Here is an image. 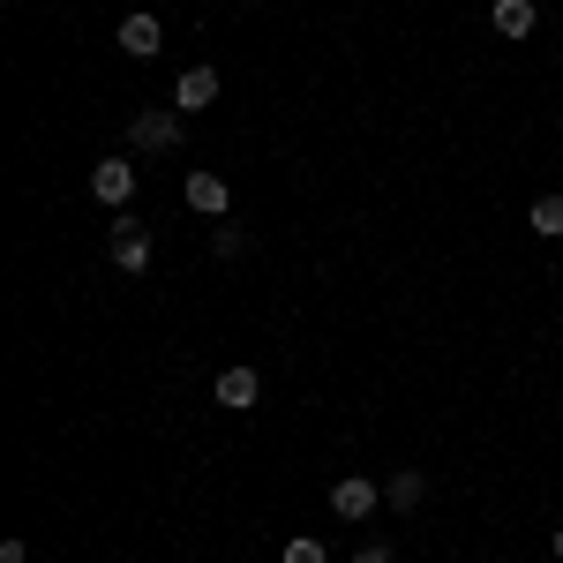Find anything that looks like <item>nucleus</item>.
<instances>
[{
	"mask_svg": "<svg viewBox=\"0 0 563 563\" xmlns=\"http://www.w3.org/2000/svg\"><path fill=\"white\" fill-rule=\"evenodd\" d=\"M90 196H98L106 211H121V203L135 196V166H129V158H106V166H90Z\"/></svg>",
	"mask_w": 563,
	"mask_h": 563,
	"instance_id": "f257e3e1",
	"label": "nucleus"
},
{
	"mask_svg": "<svg viewBox=\"0 0 563 563\" xmlns=\"http://www.w3.org/2000/svg\"><path fill=\"white\" fill-rule=\"evenodd\" d=\"M113 271H151V225L143 218L113 225Z\"/></svg>",
	"mask_w": 563,
	"mask_h": 563,
	"instance_id": "f03ea898",
	"label": "nucleus"
},
{
	"mask_svg": "<svg viewBox=\"0 0 563 563\" xmlns=\"http://www.w3.org/2000/svg\"><path fill=\"white\" fill-rule=\"evenodd\" d=\"M129 143H135V151H174V143H180V113H158V106H151V113H135Z\"/></svg>",
	"mask_w": 563,
	"mask_h": 563,
	"instance_id": "7ed1b4c3",
	"label": "nucleus"
},
{
	"mask_svg": "<svg viewBox=\"0 0 563 563\" xmlns=\"http://www.w3.org/2000/svg\"><path fill=\"white\" fill-rule=\"evenodd\" d=\"M376 504H384V488H376V481H361V474L331 481V511H339V519H368Z\"/></svg>",
	"mask_w": 563,
	"mask_h": 563,
	"instance_id": "20e7f679",
	"label": "nucleus"
},
{
	"mask_svg": "<svg viewBox=\"0 0 563 563\" xmlns=\"http://www.w3.org/2000/svg\"><path fill=\"white\" fill-rule=\"evenodd\" d=\"M218 406H225V413H249V406H256V398H263V376H256V368H218Z\"/></svg>",
	"mask_w": 563,
	"mask_h": 563,
	"instance_id": "39448f33",
	"label": "nucleus"
},
{
	"mask_svg": "<svg viewBox=\"0 0 563 563\" xmlns=\"http://www.w3.org/2000/svg\"><path fill=\"white\" fill-rule=\"evenodd\" d=\"M188 211H203V218H225L233 211V188H225V174H188Z\"/></svg>",
	"mask_w": 563,
	"mask_h": 563,
	"instance_id": "423d86ee",
	"label": "nucleus"
},
{
	"mask_svg": "<svg viewBox=\"0 0 563 563\" xmlns=\"http://www.w3.org/2000/svg\"><path fill=\"white\" fill-rule=\"evenodd\" d=\"M158 45H166V31H158V15H129V23H121V53H129V60H151Z\"/></svg>",
	"mask_w": 563,
	"mask_h": 563,
	"instance_id": "0eeeda50",
	"label": "nucleus"
},
{
	"mask_svg": "<svg viewBox=\"0 0 563 563\" xmlns=\"http://www.w3.org/2000/svg\"><path fill=\"white\" fill-rule=\"evenodd\" d=\"M211 98H218V68H188V76L174 84V106H180V113H203Z\"/></svg>",
	"mask_w": 563,
	"mask_h": 563,
	"instance_id": "6e6552de",
	"label": "nucleus"
},
{
	"mask_svg": "<svg viewBox=\"0 0 563 563\" xmlns=\"http://www.w3.org/2000/svg\"><path fill=\"white\" fill-rule=\"evenodd\" d=\"M533 23H541L533 0H496V31H504V38H533Z\"/></svg>",
	"mask_w": 563,
	"mask_h": 563,
	"instance_id": "1a4fd4ad",
	"label": "nucleus"
},
{
	"mask_svg": "<svg viewBox=\"0 0 563 563\" xmlns=\"http://www.w3.org/2000/svg\"><path fill=\"white\" fill-rule=\"evenodd\" d=\"M421 496H429V481L413 474V466H398V474L384 481V504H390V511H413V504H421Z\"/></svg>",
	"mask_w": 563,
	"mask_h": 563,
	"instance_id": "9d476101",
	"label": "nucleus"
},
{
	"mask_svg": "<svg viewBox=\"0 0 563 563\" xmlns=\"http://www.w3.org/2000/svg\"><path fill=\"white\" fill-rule=\"evenodd\" d=\"M526 225H533L541 241H563V196H541V203L526 211Z\"/></svg>",
	"mask_w": 563,
	"mask_h": 563,
	"instance_id": "9b49d317",
	"label": "nucleus"
},
{
	"mask_svg": "<svg viewBox=\"0 0 563 563\" xmlns=\"http://www.w3.org/2000/svg\"><path fill=\"white\" fill-rule=\"evenodd\" d=\"M286 563H331V549H323L316 533H294V541H286Z\"/></svg>",
	"mask_w": 563,
	"mask_h": 563,
	"instance_id": "f8f14e48",
	"label": "nucleus"
},
{
	"mask_svg": "<svg viewBox=\"0 0 563 563\" xmlns=\"http://www.w3.org/2000/svg\"><path fill=\"white\" fill-rule=\"evenodd\" d=\"M241 249H249L241 225H218V233H211V256H241Z\"/></svg>",
	"mask_w": 563,
	"mask_h": 563,
	"instance_id": "ddd939ff",
	"label": "nucleus"
},
{
	"mask_svg": "<svg viewBox=\"0 0 563 563\" xmlns=\"http://www.w3.org/2000/svg\"><path fill=\"white\" fill-rule=\"evenodd\" d=\"M353 563H398V556H390L384 541H368V549H361V556H353Z\"/></svg>",
	"mask_w": 563,
	"mask_h": 563,
	"instance_id": "4468645a",
	"label": "nucleus"
},
{
	"mask_svg": "<svg viewBox=\"0 0 563 563\" xmlns=\"http://www.w3.org/2000/svg\"><path fill=\"white\" fill-rule=\"evenodd\" d=\"M0 563H31V549L23 541H0Z\"/></svg>",
	"mask_w": 563,
	"mask_h": 563,
	"instance_id": "2eb2a0df",
	"label": "nucleus"
},
{
	"mask_svg": "<svg viewBox=\"0 0 563 563\" xmlns=\"http://www.w3.org/2000/svg\"><path fill=\"white\" fill-rule=\"evenodd\" d=\"M549 549H556V563H563V526H556V541H549Z\"/></svg>",
	"mask_w": 563,
	"mask_h": 563,
	"instance_id": "dca6fc26",
	"label": "nucleus"
}]
</instances>
